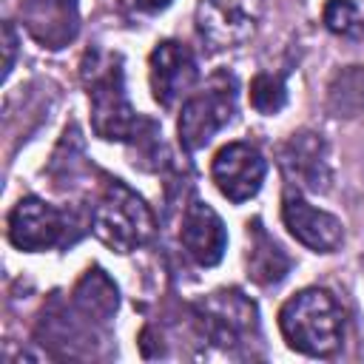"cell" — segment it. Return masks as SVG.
Returning a JSON list of instances; mask_svg holds the SVG:
<instances>
[{
	"mask_svg": "<svg viewBox=\"0 0 364 364\" xmlns=\"http://www.w3.org/2000/svg\"><path fill=\"white\" fill-rule=\"evenodd\" d=\"M321 20L327 31L338 37H361L364 34V9L355 0H327Z\"/></svg>",
	"mask_w": 364,
	"mask_h": 364,
	"instance_id": "e0dca14e",
	"label": "cell"
},
{
	"mask_svg": "<svg viewBox=\"0 0 364 364\" xmlns=\"http://www.w3.org/2000/svg\"><path fill=\"white\" fill-rule=\"evenodd\" d=\"M3 37H6V68H3V77H9L11 68H14V54H17V34H14L11 23L3 26Z\"/></svg>",
	"mask_w": 364,
	"mask_h": 364,
	"instance_id": "d6986e66",
	"label": "cell"
},
{
	"mask_svg": "<svg viewBox=\"0 0 364 364\" xmlns=\"http://www.w3.org/2000/svg\"><path fill=\"white\" fill-rule=\"evenodd\" d=\"M264 0H199L196 31L210 48L245 46L262 20Z\"/></svg>",
	"mask_w": 364,
	"mask_h": 364,
	"instance_id": "5b68a950",
	"label": "cell"
},
{
	"mask_svg": "<svg viewBox=\"0 0 364 364\" xmlns=\"http://www.w3.org/2000/svg\"><path fill=\"white\" fill-rule=\"evenodd\" d=\"M134 3H136L142 11H151V14H154V11H162V9L171 6V0H134Z\"/></svg>",
	"mask_w": 364,
	"mask_h": 364,
	"instance_id": "ffe728a7",
	"label": "cell"
},
{
	"mask_svg": "<svg viewBox=\"0 0 364 364\" xmlns=\"http://www.w3.org/2000/svg\"><path fill=\"white\" fill-rule=\"evenodd\" d=\"M199 321L205 333L222 347H233L250 333H259L256 304L239 290H216L199 301Z\"/></svg>",
	"mask_w": 364,
	"mask_h": 364,
	"instance_id": "ba28073f",
	"label": "cell"
},
{
	"mask_svg": "<svg viewBox=\"0 0 364 364\" xmlns=\"http://www.w3.org/2000/svg\"><path fill=\"white\" fill-rule=\"evenodd\" d=\"M82 82H85L88 100H91V128L100 139L128 142V139L139 136L142 119L131 108L119 54H111L102 48L85 51Z\"/></svg>",
	"mask_w": 364,
	"mask_h": 364,
	"instance_id": "6da1fadb",
	"label": "cell"
},
{
	"mask_svg": "<svg viewBox=\"0 0 364 364\" xmlns=\"http://www.w3.org/2000/svg\"><path fill=\"white\" fill-rule=\"evenodd\" d=\"M287 102V85H284V77L282 74H256L250 80V105L264 114V117H273L284 108Z\"/></svg>",
	"mask_w": 364,
	"mask_h": 364,
	"instance_id": "ac0fdd59",
	"label": "cell"
},
{
	"mask_svg": "<svg viewBox=\"0 0 364 364\" xmlns=\"http://www.w3.org/2000/svg\"><path fill=\"white\" fill-rule=\"evenodd\" d=\"M74 304L88 316V318H111L117 313V304H119V296H117V287L114 282L100 270V267H91L85 270V276L77 282L74 287Z\"/></svg>",
	"mask_w": 364,
	"mask_h": 364,
	"instance_id": "9a60e30c",
	"label": "cell"
},
{
	"mask_svg": "<svg viewBox=\"0 0 364 364\" xmlns=\"http://www.w3.org/2000/svg\"><path fill=\"white\" fill-rule=\"evenodd\" d=\"M91 230L105 247L117 253H131L154 236V213L145 199L122 179H108L100 202L94 205Z\"/></svg>",
	"mask_w": 364,
	"mask_h": 364,
	"instance_id": "3957f363",
	"label": "cell"
},
{
	"mask_svg": "<svg viewBox=\"0 0 364 364\" xmlns=\"http://www.w3.org/2000/svg\"><path fill=\"white\" fill-rule=\"evenodd\" d=\"M282 222L296 242L316 253H333L344 242L341 222L333 213L313 208L299 191H287L282 196Z\"/></svg>",
	"mask_w": 364,
	"mask_h": 364,
	"instance_id": "30bf717a",
	"label": "cell"
},
{
	"mask_svg": "<svg viewBox=\"0 0 364 364\" xmlns=\"http://www.w3.org/2000/svg\"><path fill=\"white\" fill-rule=\"evenodd\" d=\"M179 242H182L185 253H188L199 267H213V264H219L222 256H225L228 233H225V225H222L219 213H216L208 202L193 199V202L185 208Z\"/></svg>",
	"mask_w": 364,
	"mask_h": 364,
	"instance_id": "4fadbf2b",
	"label": "cell"
},
{
	"mask_svg": "<svg viewBox=\"0 0 364 364\" xmlns=\"http://www.w3.org/2000/svg\"><path fill=\"white\" fill-rule=\"evenodd\" d=\"M330 111L336 117H358L364 114V68L350 65L344 71H338L330 82V94H327Z\"/></svg>",
	"mask_w": 364,
	"mask_h": 364,
	"instance_id": "2e32d148",
	"label": "cell"
},
{
	"mask_svg": "<svg viewBox=\"0 0 364 364\" xmlns=\"http://www.w3.org/2000/svg\"><path fill=\"white\" fill-rule=\"evenodd\" d=\"M279 330L290 350L327 358L344 341V310L330 290L304 287L282 304Z\"/></svg>",
	"mask_w": 364,
	"mask_h": 364,
	"instance_id": "7a4b0ae2",
	"label": "cell"
},
{
	"mask_svg": "<svg viewBox=\"0 0 364 364\" xmlns=\"http://www.w3.org/2000/svg\"><path fill=\"white\" fill-rule=\"evenodd\" d=\"M68 213L40 196H23L9 213V242L20 250L37 253L65 245Z\"/></svg>",
	"mask_w": 364,
	"mask_h": 364,
	"instance_id": "8992f818",
	"label": "cell"
},
{
	"mask_svg": "<svg viewBox=\"0 0 364 364\" xmlns=\"http://www.w3.org/2000/svg\"><path fill=\"white\" fill-rule=\"evenodd\" d=\"M151 91L162 108H173L179 97H185L199 77L193 51L179 40H162L151 51Z\"/></svg>",
	"mask_w": 364,
	"mask_h": 364,
	"instance_id": "9c48e42d",
	"label": "cell"
},
{
	"mask_svg": "<svg viewBox=\"0 0 364 364\" xmlns=\"http://www.w3.org/2000/svg\"><path fill=\"white\" fill-rule=\"evenodd\" d=\"M17 14L23 28L43 48H65L74 43L80 31V9L77 0H20Z\"/></svg>",
	"mask_w": 364,
	"mask_h": 364,
	"instance_id": "8fae6325",
	"label": "cell"
},
{
	"mask_svg": "<svg viewBox=\"0 0 364 364\" xmlns=\"http://www.w3.org/2000/svg\"><path fill=\"white\" fill-rule=\"evenodd\" d=\"M267 173V162L262 151L250 142H228L216 151L210 162V176L219 193L230 202H247L262 191Z\"/></svg>",
	"mask_w": 364,
	"mask_h": 364,
	"instance_id": "52a82bcc",
	"label": "cell"
},
{
	"mask_svg": "<svg viewBox=\"0 0 364 364\" xmlns=\"http://www.w3.org/2000/svg\"><path fill=\"white\" fill-rule=\"evenodd\" d=\"M236 97H239L236 77L228 71H216L199 91H193L182 102V114H179V125H176L179 145L191 154L205 148L233 119Z\"/></svg>",
	"mask_w": 364,
	"mask_h": 364,
	"instance_id": "277c9868",
	"label": "cell"
},
{
	"mask_svg": "<svg viewBox=\"0 0 364 364\" xmlns=\"http://www.w3.org/2000/svg\"><path fill=\"white\" fill-rule=\"evenodd\" d=\"M247 276L259 284H276L287 276L290 270V259L287 253L279 247V242L262 228L259 219L247 222Z\"/></svg>",
	"mask_w": 364,
	"mask_h": 364,
	"instance_id": "5bb4252c",
	"label": "cell"
},
{
	"mask_svg": "<svg viewBox=\"0 0 364 364\" xmlns=\"http://www.w3.org/2000/svg\"><path fill=\"white\" fill-rule=\"evenodd\" d=\"M284 176L304 191H327L333 171H330V156H327V142L313 134V131H296L290 139L282 145L279 154Z\"/></svg>",
	"mask_w": 364,
	"mask_h": 364,
	"instance_id": "7c38bea8",
	"label": "cell"
}]
</instances>
